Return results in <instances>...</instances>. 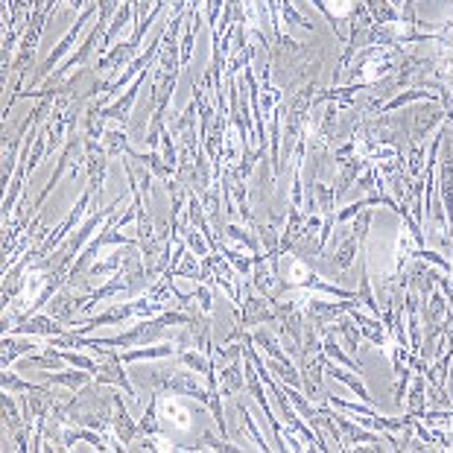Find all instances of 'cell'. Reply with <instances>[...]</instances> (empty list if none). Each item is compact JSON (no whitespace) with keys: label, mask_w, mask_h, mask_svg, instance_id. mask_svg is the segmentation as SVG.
Listing matches in <instances>:
<instances>
[{"label":"cell","mask_w":453,"mask_h":453,"mask_svg":"<svg viewBox=\"0 0 453 453\" xmlns=\"http://www.w3.org/2000/svg\"><path fill=\"white\" fill-rule=\"evenodd\" d=\"M158 403V424L161 430H173V433H184L190 430V413L179 398H155Z\"/></svg>","instance_id":"7a4b0ae2"},{"label":"cell","mask_w":453,"mask_h":453,"mask_svg":"<svg viewBox=\"0 0 453 453\" xmlns=\"http://www.w3.org/2000/svg\"><path fill=\"white\" fill-rule=\"evenodd\" d=\"M442 117H444V114H439V111H418V114H415V144H424L421 138L430 132V129H436Z\"/></svg>","instance_id":"ac0fdd59"},{"label":"cell","mask_w":453,"mask_h":453,"mask_svg":"<svg viewBox=\"0 0 453 453\" xmlns=\"http://www.w3.org/2000/svg\"><path fill=\"white\" fill-rule=\"evenodd\" d=\"M129 21H135V4H132V0H129L126 6H121V9H117V15L111 18L108 30H106V35H103V47H100L103 53H106L108 47H111V41H114L117 35H121V30H123V27H129Z\"/></svg>","instance_id":"9c48e42d"},{"label":"cell","mask_w":453,"mask_h":453,"mask_svg":"<svg viewBox=\"0 0 453 453\" xmlns=\"http://www.w3.org/2000/svg\"><path fill=\"white\" fill-rule=\"evenodd\" d=\"M123 267V255H114V257H108L106 260V264H97V267H94L91 269V275L94 278H100V275H111L114 269H121Z\"/></svg>","instance_id":"f1b7e54d"},{"label":"cell","mask_w":453,"mask_h":453,"mask_svg":"<svg viewBox=\"0 0 453 453\" xmlns=\"http://www.w3.org/2000/svg\"><path fill=\"white\" fill-rule=\"evenodd\" d=\"M275 319V310L267 307L264 298H257V296H249L246 304H243V328H255V325H267Z\"/></svg>","instance_id":"8992f818"},{"label":"cell","mask_w":453,"mask_h":453,"mask_svg":"<svg viewBox=\"0 0 453 453\" xmlns=\"http://www.w3.org/2000/svg\"><path fill=\"white\" fill-rule=\"evenodd\" d=\"M217 252H223L225 257H228V264L237 269V272H240V275H249L252 269H255V255H240V252H231L225 243H217Z\"/></svg>","instance_id":"2e32d148"},{"label":"cell","mask_w":453,"mask_h":453,"mask_svg":"<svg viewBox=\"0 0 453 453\" xmlns=\"http://www.w3.org/2000/svg\"><path fill=\"white\" fill-rule=\"evenodd\" d=\"M194 296L199 298V307L205 310V313H211V307H213V304H211V290H208V287H202V284H199Z\"/></svg>","instance_id":"4dcf8cb0"},{"label":"cell","mask_w":453,"mask_h":453,"mask_svg":"<svg viewBox=\"0 0 453 453\" xmlns=\"http://www.w3.org/2000/svg\"><path fill=\"white\" fill-rule=\"evenodd\" d=\"M103 147L108 155H126L129 152V144H126V132L121 129H111L103 135Z\"/></svg>","instance_id":"ffe728a7"},{"label":"cell","mask_w":453,"mask_h":453,"mask_svg":"<svg viewBox=\"0 0 453 453\" xmlns=\"http://www.w3.org/2000/svg\"><path fill=\"white\" fill-rule=\"evenodd\" d=\"M243 374L246 371H240V366H228L223 374H220V380H217V389H220V395H225V398H231L234 392H240L243 389Z\"/></svg>","instance_id":"4fadbf2b"},{"label":"cell","mask_w":453,"mask_h":453,"mask_svg":"<svg viewBox=\"0 0 453 453\" xmlns=\"http://www.w3.org/2000/svg\"><path fill=\"white\" fill-rule=\"evenodd\" d=\"M267 369L272 371V374H278L284 384L287 386H298V380H301V371L293 366V363H281V360H269L267 363Z\"/></svg>","instance_id":"d6986e66"},{"label":"cell","mask_w":453,"mask_h":453,"mask_svg":"<svg viewBox=\"0 0 453 453\" xmlns=\"http://www.w3.org/2000/svg\"><path fill=\"white\" fill-rule=\"evenodd\" d=\"M9 333H33V337H59L62 333V325H59V319L53 316H33V319H27L21 328H9Z\"/></svg>","instance_id":"52a82bcc"},{"label":"cell","mask_w":453,"mask_h":453,"mask_svg":"<svg viewBox=\"0 0 453 453\" xmlns=\"http://www.w3.org/2000/svg\"><path fill=\"white\" fill-rule=\"evenodd\" d=\"M389 4H392V6H398V4H403V0H389Z\"/></svg>","instance_id":"d6a6232c"},{"label":"cell","mask_w":453,"mask_h":453,"mask_svg":"<svg viewBox=\"0 0 453 453\" xmlns=\"http://www.w3.org/2000/svg\"><path fill=\"white\" fill-rule=\"evenodd\" d=\"M4 351H6V354H4V363H12L15 357H21L23 351H44V348H38L35 342H21V345H18V342H12V340H4Z\"/></svg>","instance_id":"484cf974"},{"label":"cell","mask_w":453,"mask_h":453,"mask_svg":"<svg viewBox=\"0 0 453 453\" xmlns=\"http://www.w3.org/2000/svg\"><path fill=\"white\" fill-rule=\"evenodd\" d=\"M225 234H228V240H234V243H240V246H246L249 249V255H257V240L255 237L243 228V225H234V223H228L225 225Z\"/></svg>","instance_id":"7402d4cb"},{"label":"cell","mask_w":453,"mask_h":453,"mask_svg":"<svg viewBox=\"0 0 453 453\" xmlns=\"http://www.w3.org/2000/svg\"><path fill=\"white\" fill-rule=\"evenodd\" d=\"M79 310V298H70V296H53L50 298V313L62 322V319H70Z\"/></svg>","instance_id":"e0dca14e"},{"label":"cell","mask_w":453,"mask_h":453,"mask_svg":"<svg viewBox=\"0 0 453 453\" xmlns=\"http://www.w3.org/2000/svg\"><path fill=\"white\" fill-rule=\"evenodd\" d=\"M184 240H187V249L194 252L196 257H208V246H205V240H202V231H196V225L184 228Z\"/></svg>","instance_id":"cb8c5ba5"},{"label":"cell","mask_w":453,"mask_h":453,"mask_svg":"<svg viewBox=\"0 0 453 453\" xmlns=\"http://www.w3.org/2000/svg\"><path fill=\"white\" fill-rule=\"evenodd\" d=\"M144 82H147V70H140V77L132 82V88L126 91V97H121L117 103H111V106H103V121H117V123H126L129 117H132V106H135V100H138V91L144 88Z\"/></svg>","instance_id":"3957f363"},{"label":"cell","mask_w":453,"mask_h":453,"mask_svg":"<svg viewBox=\"0 0 453 453\" xmlns=\"http://www.w3.org/2000/svg\"><path fill=\"white\" fill-rule=\"evenodd\" d=\"M252 342H257L260 348L267 351V357H272V360L290 363V354H287V351H281V345H278V340L272 337V333H267V330H257L255 337H252Z\"/></svg>","instance_id":"5bb4252c"},{"label":"cell","mask_w":453,"mask_h":453,"mask_svg":"<svg viewBox=\"0 0 453 453\" xmlns=\"http://www.w3.org/2000/svg\"><path fill=\"white\" fill-rule=\"evenodd\" d=\"M70 6L79 12V9H88V6H94V4H91V0H70Z\"/></svg>","instance_id":"1f68e13d"},{"label":"cell","mask_w":453,"mask_h":453,"mask_svg":"<svg viewBox=\"0 0 453 453\" xmlns=\"http://www.w3.org/2000/svg\"><path fill=\"white\" fill-rule=\"evenodd\" d=\"M47 380H56V384L67 386V389H82L88 380H91V371L79 374V371H62V374H47Z\"/></svg>","instance_id":"603a6c76"},{"label":"cell","mask_w":453,"mask_h":453,"mask_svg":"<svg viewBox=\"0 0 453 453\" xmlns=\"http://www.w3.org/2000/svg\"><path fill=\"white\" fill-rule=\"evenodd\" d=\"M111 403H114V421H111V424H114L117 442H121V444H132L140 427H138V424L132 421V415L123 410V401H121V395H111Z\"/></svg>","instance_id":"5b68a950"},{"label":"cell","mask_w":453,"mask_h":453,"mask_svg":"<svg viewBox=\"0 0 453 453\" xmlns=\"http://www.w3.org/2000/svg\"><path fill=\"white\" fill-rule=\"evenodd\" d=\"M237 413H240V418H243V427H246V430H249V436L255 439V444H257L260 450H269V444L264 442V436H260V430H257V427H255V421L249 418V410L243 407V403H237Z\"/></svg>","instance_id":"4316f807"},{"label":"cell","mask_w":453,"mask_h":453,"mask_svg":"<svg viewBox=\"0 0 453 453\" xmlns=\"http://www.w3.org/2000/svg\"><path fill=\"white\" fill-rule=\"evenodd\" d=\"M278 9H281V18H284V21H293V23H298V27H304V30H313V23H310L307 18H301V15L290 6V0H278Z\"/></svg>","instance_id":"83f0119b"},{"label":"cell","mask_w":453,"mask_h":453,"mask_svg":"<svg viewBox=\"0 0 453 453\" xmlns=\"http://www.w3.org/2000/svg\"><path fill=\"white\" fill-rule=\"evenodd\" d=\"M415 384L410 389V398H407V413L415 418V415H424V403H427V374L424 371H415Z\"/></svg>","instance_id":"8fae6325"},{"label":"cell","mask_w":453,"mask_h":453,"mask_svg":"<svg viewBox=\"0 0 453 453\" xmlns=\"http://www.w3.org/2000/svg\"><path fill=\"white\" fill-rule=\"evenodd\" d=\"M325 371H328L333 380H342V384H345V386H348V389H351L357 398H360V401H371V398H369V392H366V386L360 384V380H357V377H351V374H348L342 366H333V360H328V357H325Z\"/></svg>","instance_id":"30bf717a"},{"label":"cell","mask_w":453,"mask_h":453,"mask_svg":"<svg viewBox=\"0 0 453 453\" xmlns=\"http://www.w3.org/2000/svg\"><path fill=\"white\" fill-rule=\"evenodd\" d=\"M94 12H97V6H88V9H82V15H79V21L74 23V27H70L67 30V35L53 47V53L50 56H47V62L35 70V77H33V85H38L41 79H47V77H53V67H56V62L62 59V56H67L70 53V47H74V41L79 38V33H82V27H85V21L94 15Z\"/></svg>","instance_id":"6da1fadb"},{"label":"cell","mask_w":453,"mask_h":453,"mask_svg":"<svg viewBox=\"0 0 453 453\" xmlns=\"http://www.w3.org/2000/svg\"><path fill=\"white\" fill-rule=\"evenodd\" d=\"M415 100H442V94H430V91H424V88H410L407 94H401V97H395L392 103L380 106V108H386V111H395V108L407 106V103H415Z\"/></svg>","instance_id":"9a60e30c"},{"label":"cell","mask_w":453,"mask_h":453,"mask_svg":"<svg viewBox=\"0 0 453 453\" xmlns=\"http://www.w3.org/2000/svg\"><path fill=\"white\" fill-rule=\"evenodd\" d=\"M176 348L173 345H155V348H144V351H123V363H135V360H155V357H170Z\"/></svg>","instance_id":"44dd1931"},{"label":"cell","mask_w":453,"mask_h":453,"mask_svg":"<svg viewBox=\"0 0 453 453\" xmlns=\"http://www.w3.org/2000/svg\"><path fill=\"white\" fill-rule=\"evenodd\" d=\"M4 389H6L9 395H23V392H44L41 386H33V384H23V380H18L12 371H6V374H4Z\"/></svg>","instance_id":"d4e9b609"},{"label":"cell","mask_w":453,"mask_h":453,"mask_svg":"<svg viewBox=\"0 0 453 453\" xmlns=\"http://www.w3.org/2000/svg\"><path fill=\"white\" fill-rule=\"evenodd\" d=\"M97 6H100V21L111 23V18L121 9V0H97Z\"/></svg>","instance_id":"f546056e"},{"label":"cell","mask_w":453,"mask_h":453,"mask_svg":"<svg viewBox=\"0 0 453 453\" xmlns=\"http://www.w3.org/2000/svg\"><path fill=\"white\" fill-rule=\"evenodd\" d=\"M357 243H360V240H357V234H354V228H351L345 240L328 255L333 272H345V269L351 267V260H354V255H357Z\"/></svg>","instance_id":"ba28073f"},{"label":"cell","mask_w":453,"mask_h":453,"mask_svg":"<svg viewBox=\"0 0 453 453\" xmlns=\"http://www.w3.org/2000/svg\"><path fill=\"white\" fill-rule=\"evenodd\" d=\"M91 196H94L91 190H88L85 196H79V202L74 205V211H70V217H67V220H65V223H62V225H59L56 231H50V237H44V243H41V249H38V257H44L47 252H50V249L56 246V243H62V240H65V234H67L70 228H74V225H77V223L82 220V213H85V208H88Z\"/></svg>","instance_id":"277c9868"},{"label":"cell","mask_w":453,"mask_h":453,"mask_svg":"<svg viewBox=\"0 0 453 453\" xmlns=\"http://www.w3.org/2000/svg\"><path fill=\"white\" fill-rule=\"evenodd\" d=\"M275 281H278V272L272 267H267L260 255H255V290L267 296L275 290Z\"/></svg>","instance_id":"7c38bea8"}]
</instances>
